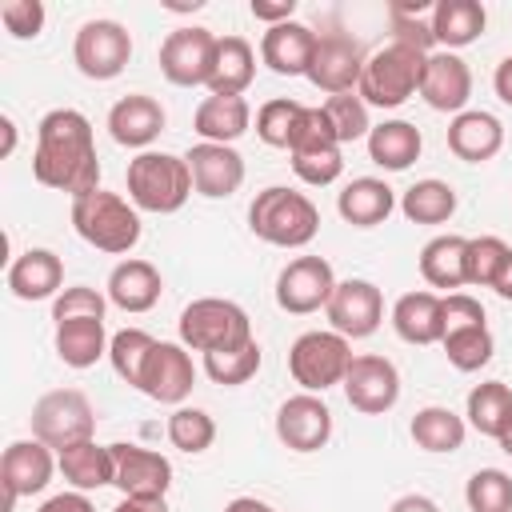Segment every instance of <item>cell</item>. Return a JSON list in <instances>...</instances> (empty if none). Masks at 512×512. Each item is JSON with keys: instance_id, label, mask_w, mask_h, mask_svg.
I'll return each instance as SVG.
<instances>
[{"instance_id": "8fae6325", "label": "cell", "mask_w": 512, "mask_h": 512, "mask_svg": "<svg viewBox=\"0 0 512 512\" xmlns=\"http://www.w3.org/2000/svg\"><path fill=\"white\" fill-rule=\"evenodd\" d=\"M332 292H336V272L324 256H296L276 276V304L292 316L328 308Z\"/></svg>"}, {"instance_id": "74e56055", "label": "cell", "mask_w": 512, "mask_h": 512, "mask_svg": "<svg viewBox=\"0 0 512 512\" xmlns=\"http://www.w3.org/2000/svg\"><path fill=\"white\" fill-rule=\"evenodd\" d=\"M400 212H404L412 224H444V220H452V212H456V188H452L448 180H436V176L416 180L412 188H404Z\"/></svg>"}, {"instance_id": "277c9868", "label": "cell", "mask_w": 512, "mask_h": 512, "mask_svg": "<svg viewBox=\"0 0 512 512\" xmlns=\"http://www.w3.org/2000/svg\"><path fill=\"white\" fill-rule=\"evenodd\" d=\"M432 52H420L412 44H400V40H388L384 48H376L368 60H364V72H360V100L368 108H400L408 96L420 92V76H424V60Z\"/></svg>"}, {"instance_id": "5bb4252c", "label": "cell", "mask_w": 512, "mask_h": 512, "mask_svg": "<svg viewBox=\"0 0 512 512\" xmlns=\"http://www.w3.org/2000/svg\"><path fill=\"white\" fill-rule=\"evenodd\" d=\"M344 396L356 412L364 416H384L396 408L400 400V372L388 356H352L348 364V376H344Z\"/></svg>"}, {"instance_id": "484cf974", "label": "cell", "mask_w": 512, "mask_h": 512, "mask_svg": "<svg viewBox=\"0 0 512 512\" xmlns=\"http://www.w3.org/2000/svg\"><path fill=\"white\" fill-rule=\"evenodd\" d=\"M392 328L404 344H440L444 336V296L436 292H404L392 304Z\"/></svg>"}, {"instance_id": "d4e9b609", "label": "cell", "mask_w": 512, "mask_h": 512, "mask_svg": "<svg viewBox=\"0 0 512 512\" xmlns=\"http://www.w3.org/2000/svg\"><path fill=\"white\" fill-rule=\"evenodd\" d=\"M312 48H316V32L300 20H284L260 36V60L276 76H308Z\"/></svg>"}, {"instance_id": "f35d334b", "label": "cell", "mask_w": 512, "mask_h": 512, "mask_svg": "<svg viewBox=\"0 0 512 512\" xmlns=\"http://www.w3.org/2000/svg\"><path fill=\"white\" fill-rule=\"evenodd\" d=\"M440 348H444V356H448V364H452L456 372H480V368L492 360L496 340H492L488 320H484V324L448 328V332L440 336Z\"/></svg>"}, {"instance_id": "83f0119b", "label": "cell", "mask_w": 512, "mask_h": 512, "mask_svg": "<svg viewBox=\"0 0 512 512\" xmlns=\"http://www.w3.org/2000/svg\"><path fill=\"white\" fill-rule=\"evenodd\" d=\"M160 292H164V280H160L156 264H148V260L128 256L108 272V300L120 312H148V308H156Z\"/></svg>"}, {"instance_id": "ac0fdd59", "label": "cell", "mask_w": 512, "mask_h": 512, "mask_svg": "<svg viewBox=\"0 0 512 512\" xmlns=\"http://www.w3.org/2000/svg\"><path fill=\"white\" fill-rule=\"evenodd\" d=\"M196 384V364L188 356L184 344H172V340H156L148 364H144V376H140V392L160 400V404H184L188 392Z\"/></svg>"}, {"instance_id": "ba28073f", "label": "cell", "mask_w": 512, "mask_h": 512, "mask_svg": "<svg viewBox=\"0 0 512 512\" xmlns=\"http://www.w3.org/2000/svg\"><path fill=\"white\" fill-rule=\"evenodd\" d=\"M92 432H96V412H92L88 396L76 388L44 392L32 404V436L40 444H48L52 452H64L80 440H92Z\"/></svg>"}, {"instance_id": "60d3db41", "label": "cell", "mask_w": 512, "mask_h": 512, "mask_svg": "<svg viewBox=\"0 0 512 512\" xmlns=\"http://www.w3.org/2000/svg\"><path fill=\"white\" fill-rule=\"evenodd\" d=\"M304 108H308V104L288 100V96H276V100L260 104V112H256V136H260L268 148H292V136H296V128H300Z\"/></svg>"}, {"instance_id": "7402d4cb", "label": "cell", "mask_w": 512, "mask_h": 512, "mask_svg": "<svg viewBox=\"0 0 512 512\" xmlns=\"http://www.w3.org/2000/svg\"><path fill=\"white\" fill-rule=\"evenodd\" d=\"M168 116H164V104L156 96H144V92H128L120 96L112 108H108V132L116 144L124 148H140L148 152V144L164 132Z\"/></svg>"}, {"instance_id": "3957f363", "label": "cell", "mask_w": 512, "mask_h": 512, "mask_svg": "<svg viewBox=\"0 0 512 512\" xmlns=\"http://www.w3.org/2000/svg\"><path fill=\"white\" fill-rule=\"evenodd\" d=\"M192 172L184 156L172 152H140L128 160V200L140 212H156V216H172L188 204L192 196Z\"/></svg>"}, {"instance_id": "1f68e13d", "label": "cell", "mask_w": 512, "mask_h": 512, "mask_svg": "<svg viewBox=\"0 0 512 512\" xmlns=\"http://www.w3.org/2000/svg\"><path fill=\"white\" fill-rule=\"evenodd\" d=\"M420 128L408 124V120H384V124H372L368 132V160L384 172H404L420 160Z\"/></svg>"}, {"instance_id": "f6af8a7d", "label": "cell", "mask_w": 512, "mask_h": 512, "mask_svg": "<svg viewBox=\"0 0 512 512\" xmlns=\"http://www.w3.org/2000/svg\"><path fill=\"white\" fill-rule=\"evenodd\" d=\"M464 500L472 512H512V476L504 468H480L468 476Z\"/></svg>"}, {"instance_id": "9c48e42d", "label": "cell", "mask_w": 512, "mask_h": 512, "mask_svg": "<svg viewBox=\"0 0 512 512\" xmlns=\"http://www.w3.org/2000/svg\"><path fill=\"white\" fill-rule=\"evenodd\" d=\"M288 156H292V172H296L304 184H312V188H324V184L340 180V172H344V152H340V140H336V132H332L324 108H304Z\"/></svg>"}, {"instance_id": "d590c367", "label": "cell", "mask_w": 512, "mask_h": 512, "mask_svg": "<svg viewBox=\"0 0 512 512\" xmlns=\"http://www.w3.org/2000/svg\"><path fill=\"white\" fill-rule=\"evenodd\" d=\"M408 432H412L416 448H424V452H432V456H444V452H456V448L464 444L468 424H464V416H456L452 408L428 404V408H420V412L412 416Z\"/></svg>"}, {"instance_id": "f546056e", "label": "cell", "mask_w": 512, "mask_h": 512, "mask_svg": "<svg viewBox=\"0 0 512 512\" xmlns=\"http://www.w3.org/2000/svg\"><path fill=\"white\" fill-rule=\"evenodd\" d=\"M248 124H252V108L244 96H204L192 112V128L208 144H232L248 132Z\"/></svg>"}, {"instance_id": "5b68a950", "label": "cell", "mask_w": 512, "mask_h": 512, "mask_svg": "<svg viewBox=\"0 0 512 512\" xmlns=\"http://www.w3.org/2000/svg\"><path fill=\"white\" fill-rule=\"evenodd\" d=\"M72 228L84 244L124 256L140 244V212L136 204H128L120 192H88L80 200H72Z\"/></svg>"}, {"instance_id": "f5cc1de1", "label": "cell", "mask_w": 512, "mask_h": 512, "mask_svg": "<svg viewBox=\"0 0 512 512\" xmlns=\"http://www.w3.org/2000/svg\"><path fill=\"white\" fill-rule=\"evenodd\" d=\"M388 512H440V504H436L432 496H424V492H408V496H400Z\"/></svg>"}, {"instance_id": "c3c4849f", "label": "cell", "mask_w": 512, "mask_h": 512, "mask_svg": "<svg viewBox=\"0 0 512 512\" xmlns=\"http://www.w3.org/2000/svg\"><path fill=\"white\" fill-rule=\"evenodd\" d=\"M0 20L16 40H28L44 28V4L40 0H8V4H0Z\"/></svg>"}, {"instance_id": "52a82bcc", "label": "cell", "mask_w": 512, "mask_h": 512, "mask_svg": "<svg viewBox=\"0 0 512 512\" xmlns=\"http://www.w3.org/2000/svg\"><path fill=\"white\" fill-rule=\"evenodd\" d=\"M352 364V340L340 332H300L288 348V372L304 392H324L332 384H344Z\"/></svg>"}, {"instance_id": "7dc6e473", "label": "cell", "mask_w": 512, "mask_h": 512, "mask_svg": "<svg viewBox=\"0 0 512 512\" xmlns=\"http://www.w3.org/2000/svg\"><path fill=\"white\" fill-rule=\"evenodd\" d=\"M104 308H108V300H104L96 288L72 284V288H64V292L52 300V320H56V324H64V320H88V316L104 320Z\"/></svg>"}, {"instance_id": "ee69618b", "label": "cell", "mask_w": 512, "mask_h": 512, "mask_svg": "<svg viewBox=\"0 0 512 512\" xmlns=\"http://www.w3.org/2000/svg\"><path fill=\"white\" fill-rule=\"evenodd\" d=\"M320 108H324V116H328V124H332L340 148L352 144V140H368L372 120H368V104L360 100V92H336V96H328Z\"/></svg>"}, {"instance_id": "bcb514c9", "label": "cell", "mask_w": 512, "mask_h": 512, "mask_svg": "<svg viewBox=\"0 0 512 512\" xmlns=\"http://www.w3.org/2000/svg\"><path fill=\"white\" fill-rule=\"evenodd\" d=\"M508 252L512 248L500 236H472L468 240V256H464V280L476 284V288H492V280L500 276Z\"/></svg>"}, {"instance_id": "e0dca14e", "label": "cell", "mask_w": 512, "mask_h": 512, "mask_svg": "<svg viewBox=\"0 0 512 512\" xmlns=\"http://www.w3.org/2000/svg\"><path fill=\"white\" fill-rule=\"evenodd\" d=\"M276 436L292 452H320L332 440V408L316 392H296L276 408Z\"/></svg>"}, {"instance_id": "ab89813d", "label": "cell", "mask_w": 512, "mask_h": 512, "mask_svg": "<svg viewBox=\"0 0 512 512\" xmlns=\"http://www.w3.org/2000/svg\"><path fill=\"white\" fill-rule=\"evenodd\" d=\"M152 348H156V340H152L144 328H120V332L112 336V344H108L112 372H116L124 384L140 388V376H144V364H148Z\"/></svg>"}, {"instance_id": "6da1fadb", "label": "cell", "mask_w": 512, "mask_h": 512, "mask_svg": "<svg viewBox=\"0 0 512 512\" xmlns=\"http://www.w3.org/2000/svg\"><path fill=\"white\" fill-rule=\"evenodd\" d=\"M32 176L44 188L68 192L72 200L100 188V160H96V136L84 112L76 108H52L36 124V152H32Z\"/></svg>"}, {"instance_id": "4dcf8cb0", "label": "cell", "mask_w": 512, "mask_h": 512, "mask_svg": "<svg viewBox=\"0 0 512 512\" xmlns=\"http://www.w3.org/2000/svg\"><path fill=\"white\" fill-rule=\"evenodd\" d=\"M484 24H488V12H484L480 0H440V4H432V36L444 52L476 44L484 36Z\"/></svg>"}, {"instance_id": "4fadbf2b", "label": "cell", "mask_w": 512, "mask_h": 512, "mask_svg": "<svg viewBox=\"0 0 512 512\" xmlns=\"http://www.w3.org/2000/svg\"><path fill=\"white\" fill-rule=\"evenodd\" d=\"M364 48L356 36L348 32H320L316 36V48H312V64H308V80L336 96V92H356L360 84V72H364Z\"/></svg>"}, {"instance_id": "816d5d0a", "label": "cell", "mask_w": 512, "mask_h": 512, "mask_svg": "<svg viewBox=\"0 0 512 512\" xmlns=\"http://www.w3.org/2000/svg\"><path fill=\"white\" fill-rule=\"evenodd\" d=\"M112 512H168V500L164 496H124Z\"/></svg>"}, {"instance_id": "cb8c5ba5", "label": "cell", "mask_w": 512, "mask_h": 512, "mask_svg": "<svg viewBox=\"0 0 512 512\" xmlns=\"http://www.w3.org/2000/svg\"><path fill=\"white\" fill-rule=\"evenodd\" d=\"M8 288L16 300H56L64 292V260L52 248H28L8 264Z\"/></svg>"}, {"instance_id": "681fc988", "label": "cell", "mask_w": 512, "mask_h": 512, "mask_svg": "<svg viewBox=\"0 0 512 512\" xmlns=\"http://www.w3.org/2000/svg\"><path fill=\"white\" fill-rule=\"evenodd\" d=\"M292 12H296V0H276V4H268V0H252V16H256V20H268V28L292 20Z\"/></svg>"}, {"instance_id": "9f6ffc18", "label": "cell", "mask_w": 512, "mask_h": 512, "mask_svg": "<svg viewBox=\"0 0 512 512\" xmlns=\"http://www.w3.org/2000/svg\"><path fill=\"white\" fill-rule=\"evenodd\" d=\"M492 292H496L500 300H512V252H508V260H504V268H500V276L492 280Z\"/></svg>"}, {"instance_id": "db71d44e", "label": "cell", "mask_w": 512, "mask_h": 512, "mask_svg": "<svg viewBox=\"0 0 512 512\" xmlns=\"http://www.w3.org/2000/svg\"><path fill=\"white\" fill-rule=\"evenodd\" d=\"M492 88H496V96H500L504 104H512V56H504V60L496 64V76H492Z\"/></svg>"}, {"instance_id": "7c38bea8", "label": "cell", "mask_w": 512, "mask_h": 512, "mask_svg": "<svg viewBox=\"0 0 512 512\" xmlns=\"http://www.w3.org/2000/svg\"><path fill=\"white\" fill-rule=\"evenodd\" d=\"M216 40L212 28H176L164 36L160 44V72L168 84L176 88H200L208 84V72H212V56H216Z\"/></svg>"}, {"instance_id": "8d00e7d4", "label": "cell", "mask_w": 512, "mask_h": 512, "mask_svg": "<svg viewBox=\"0 0 512 512\" xmlns=\"http://www.w3.org/2000/svg\"><path fill=\"white\" fill-rule=\"evenodd\" d=\"M468 424L480 432V436H492L500 440V432L508 428L512 420V388L504 380H484L468 392Z\"/></svg>"}, {"instance_id": "7bdbcfd3", "label": "cell", "mask_w": 512, "mask_h": 512, "mask_svg": "<svg viewBox=\"0 0 512 512\" xmlns=\"http://www.w3.org/2000/svg\"><path fill=\"white\" fill-rule=\"evenodd\" d=\"M168 440H172V448H180V452H188V456H200V452H208L212 448V440H216V420L204 412V408H188V404H180L172 416H168Z\"/></svg>"}, {"instance_id": "6f0895ef", "label": "cell", "mask_w": 512, "mask_h": 512, "mask_svg": "<svg viewBox=\"0 0 512 512\" xmlns=\"http://www.w3.org/2000/svg\"><path fill=\"white\" fill-rule=\"evenodd\" d=\"M0 128H4V148H0V152H4V156H12V148H16V124H12V116H4V120H0Z\"/></svg>"}, {"instance_id": "4316f807", "label": "cell", "mask_w": 512, "mask_h": 512, "mask_svg": "<svg viewBox=\"0 0 512 512\" xmlns=\"http://www.w3.org/2000/svg\"><path fill=\"white\" fill-rule=\"evenodd\" d=\"M392 208H396V192L376 176H356L336 196V212L352 228H376L392 216Z\"/></svg>"}, {"instance_id": "603a6c76", "label": "cell", "mask_w": 512, "mask_h": 512, "mask_svg": "<svg viewBox=\"0 0 512 512\" xmlns=\"http://www.w3.org/2000/svg\"><path fill=\"white\" fill-rule=\"evenodd\" d=\"M448 148L464 164H484L504 148V124L484 108H464L448 124Z\"/></svg>"}, {"instance_id": "ffe728a7", "label": "cell", "mask_w": 512, "mask_h": 512, "mask_svg": "<svg viewBox=\"0 0 512 512\" xmlns=\"http://www.w3.org/2000/svg\"><path fill=\"white\" fill-rule=\"evenodd\" d=\"M112 448V464H116V476L112 484L124 492V496H164L168 484H172V464L168 456L152 452V448H140V444H108Z\"/></svg>"}, {"instance_id": "30bf717a", "label": "cell", "mask_w": 512, "mask_h": 512, "mask_svg": "<svg viewBox=\"0 0 512 512\" xmlns=\"http://www.w3.org/2000/svg\"><path fill=\"white\" fill-rule=\"evenodd\" d=\"M72 60L88 80H116L132 60V36L120 20H84L72 40Z\"/></svg>"}, {"instance_id": "b9f144b4", "label": "cell", "mask_w": 512, "mask_h": 512, "mask_svg": "<svg viewBox=\"0 0 512 512\" xmlns=\"http://www.w3.org/2000/svg\"><path fill=\"white\" fill-rule=\"evenodd\" d=\"M204 372H208L212 384H224V388L248 384V380L260 372V344L248 340V344H240V348L208 352V356H204Z\"/></svg>"}, {"instance_id": "f1b7e54d", "label": "cell", "mask_w": 512, "mask_h": 512, "mask_svg": "<svg viewBox=\"0 0 512 512\" xmlns=\"http://www.w3.org/2000/svg\"><path fill=\"white\" fill-rule=\"evenodd\" d=\"M256 76V52L244 36H220L212 72H208V96H244V88Z\"/></svg>"}, {"instance_id": "44dd1931", "label": "cell", "mask_w": 512, "mask_h": 512, "mask_svg": "<svg viewBox=\"0 0 512 512\" xmlns=\"http://www.w3.org/2000/svg\"><path fill=\"white\" fill-rule=\"evenodd\" d=\"M472 96V72L456 52H432L424 60V76H420V100L432 112H452L460 116L464 104Z\"/></svg>"}, {"instance_id": "836d02e7", "label": "cell", "mask_w": 512, "mask_h": 512, "mask_svg": "<svg viewBox=\"0 0 512 512\" xmlns=\"http://www.w3.org/2000/svg\"><path fill=\"white\" fill-rule=\"evenodd\" d=\"M464 256H468V236H432L424 248H420V276L432 284V288H444L456 292L464 280Z\"/></svg>"}, {"instance_id": "9a60e30c", "label": "cell", "mask_w": 512, "mask_h": 512, "mask_svg": "<svg viewBox=\"0 0 512 512\" xmlns=\"http://www.w3.org/2000/svg\"><path fill=\"white\" fill-rule=\"evenodd\" d=\"M52 448L40 444L36 436L32 440H12L0 456V488H4V504L0 512H12V504L20 496H32V492H44L48 480H52Z\"/></svg>"}, {"instance_id": "d6a6232c", "label": "cell", "mask_w": 512, "mask_h": 512, "mask_svg": "<svg viewBox=\"0 0 512 512\" xmlns=\"http://www.w3.org/2000/svg\"><path fill=\"white\" fill-rule=\"evenodd\" d=\"M56 468L64 472V480L76 488V492H96L104 484H112L116 476V464H112V448L108 444H96L92 440H80L64 452H56Z\"/></svg>"}, {"instance_id": "7a4b0ae2", "label": "cell", "mask_w": 512, "mask_h": 512, "mask_svg": "<svg viewBox=\"0 0 512 512\" xmlns=\"http://www.w3.org/2000/svg\"><path fill=\"white\" fill-rule=\"evenodd\" d=\"M248 228L264 244L304 248L320 232V212H316V204L304 192L284 188V184H272V188L256 192V200L248 204Z\"/></svg>"}, {"instance_id": "11a10c76", "label": "cell", "mask_w": 512, "mask_h": 512, "mask_svg": "<svg viewBox=\"0 0 512 512\" xmlns=\"http://www.w3.org/2000/svg\"><path fill=\"white\" fill-rule=\"evenodd\" d=\"M224 512H276V508L264 504V500H256V496H236V500L224 504Z\"/></svg>"}, {"instance_id": "680465c9", "label": "cell", "mask_w": 512, "mask_h": 512, "mask_svg": "<svg viewBox=\"0 0 512 512\" xmlns=\"http://www.w3.org/2000/svg\"><path fill=\"white\" fill-rule=\"evenodd\" d=\"M496 444H500V452H504V456H512V420H508V428L500 432V440H496Z\"/></svg>"}, {"instance_id": "8992f818", "label": "cell", "mask_w": 512, "mask_h": 512, "mask_svg": "<svg viewBox=\"0 0 512 512\" xmlns=\"http://www.w3.org/2000/svg\"><path fill=\"white\" fill-rule=\"evenodd\" d=\"M256 340L252 320L240 304L220 300V296H200L180 312V344L192 352H224Z\"/></svg>"}, {"instance_id": "e575fe53", "label": "cell", "mask_w": 512, "mask_h": 512, "mask_svg": "<svg viewBox=\"0 0 512 512\" xmlns=\"http://www.w3.org/2000/svg\"><path fill=\"white\" fill-rule=\"evenodd\" d=\"M108 344H112V336L104 332V320H96V316L56 324V356L68 368H92L100 356H108Z\"/></svg>"}, {"instance_id": "d6986e66", "label": "cell", "mask_w": 512, "mask_h": 512, "mask_svg": "<svg viewBox=\"0 0 512 512\" xmlns=\"http://www.w3.org/2000/svg\"><path fill=\"white\" fill-rule=\"evenodd\" d=\"M184 160H188L196 196L224 200V196H232L244 184V156L232 144H208V140H200V144H192L184 152Z\"/></svg>"}, {"instance_id": "f907efd6", "label": "cell", "mask_w": 512, "mask_h": 512, "mask_svg": "<svg viewBox=\"0 0 512 512\" xmlns=\"http://www.w3.org/2000/svg\"><path fill=\"white\" fill-rule=\"evenodd\" d=\"M36 512H96V508L84 492H60V496H48Z\"/></svg>"}, {"instance_id": "2e32d148", "label": "cell", "mask_w": 512, "mask_h": 512, "mask_svg": "<svg viewBox=\"0 0 512 512\" xmlns=\"http://www.w3.org/2000/svg\"><path fill=\"white\" fill-rule=\"evenodd\" d=\"M328 324L332 332L348 336V340H364L380 328L384 320V296L372 280H336V292L328 300Z\"/></svg>"}]
</instances>
